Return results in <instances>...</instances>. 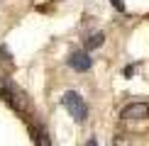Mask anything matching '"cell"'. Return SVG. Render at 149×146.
Here are the masks:
<instances>
[{
    "label": "cell",
    "instance_id": "6da1fadb",
    "mask_svg": "<svg viewBox=\"0 0 149 146\" xmlns=\"http://www.w3.org/2000/svg\"><path fill=\"white\" fill-rule=\"evenodd\" d=\"M61 102H64V107H66V112L71 114L73 119L78 122H86L88 119V107H86V102H83V97H81L78 93H73V90H69L64 97H61Z\"/></svg>",
    "mask_w": 149,
    "mask_h": 146
},
{
    "label": "cell",
    "instance_id": "7a4b0ae2",
    "mask_svg": "<svg viewBox=\"0 0 149 146\" xmlns=\"http://www.w3.org/2000/svg\"><path fill=\"white\" fill-rule=\"evenodd\" d=\"M149 114V105L147 102H132V105H127L125 110H122L120 117L122 119H144Z\"/></svg>",
    "mask_w": 149,
    "mask_h": 146
},
{
    "label": "cell",
    "instance_id": "3957f363",
    "mask_svg": "<svg viewBox=\"0 0 149 146\" xmlns=\"http://www.w3.org/2000/svg\"><path fill=\"white\" fill-rule=\"evenodd\" d=\"M91 63H93V61H91V56L86 51H73L71 56H69V66H71L73 71H88Z\"/></svg>",
    "mask_w": 149,
    "mask_h": 146
},
{
    "label": "cell",
    "instance_id": "277c9868",
    "mask_svg": "<svg viewBox=\"0 0 149 146\" xmlns=\"http://www.w3.org/2000/svg\"><path fill=\"white\" fill-rule=\"evenodd\" d=\"M103 39H105V36H103L100 32H98V34H93L91 39L86 41V46H88V49H98V46H103Z\"/></svg>",
    "mask_w": 149,
    "mask_h": 146
},
{
    "label": "cell",
    "instance_id": "5b68a950",
    "mask_svg": "<svg viewBox=\"0 0 149 146\" xmlns=\"http://www.w3.org/2000/svg\"><path fill=\"white\" fill-rule=\"evenodd\" d=\"M110 3H113V5H115V8H117V10H120V12H125V5H122V3H120V0H110Z\"/></svg>",
    "mask_w": 149,
    "mask_h": 146
},
{
    "label": "cell",
    "instance_id": "8992f818",
    "mask_svg": "<svg viewBox=\"0 0 149 146\" xmlns=\"http://www.w3.org/2000/svg\"><path fill=\"white\" fill-rule=\"evenodd\" d=\"M0 95H8V88H5V81L0 78Z\"/></svg>",
    "mask_w": 149,
    "mask_h": 146
},
{
    "label": "cell",
    "instance_id": "52a82bcc",
    "mask_svg": "<svg viewBox=\"0 0 149 146\" xmlns=\"http://www.w3.org/2000/svg\"><path fill=\"white\" fill-rule=\"evenodd\" d=\"M88 146H98V141H95V139H91V141H88Z\"/></svg>",
    "mask_w": 149,
    "mask_h": 146
}]
</instances>
